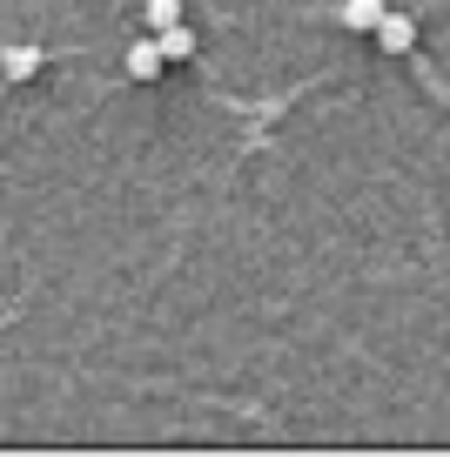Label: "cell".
<instances>
[{"instance_id":"cell-1","label":"cell","mask_w":450,"mask_h":457,"mask_svg":"<svg viewBox=\"0 0 450 457\" xmlns=\"http://www.w3.org/2000/svg\"><path fill=\"white\" fill-rule=\"evenodd\" d=\"M370 34H377L383 54H410V47H417V21H410V14H390V7H383V21H377Z\"/></svg>"},{"instance_id":"cell-2","label":"cell","mask_w":450,"mask_h":457,"mask_svg":"<svg viewBox=\"0 0 450 457\" xmlns=\"http://www.w3.org/2000/svg\"><path fill=\"white\" fill-rule=\"evenodd\" d=\"M41 47H7V54H0V81H34V74H41Z\"/></svg>"},{"instance_id":"cell-3","label":"cell","mask_w":450,"mask_h":457,"mask_svg":"<svg viewBox=\"0 0 450 457\" xmlns=\"http://www.w3.org/2000/svg\"><path fill=\"white\" fill-rule=\"evenodd\" d=\"M155 47H162V61H188L196 54V34H188L182 21H169V28H155Z\"/></svg>"},{"instance_id":"cell-4","label":"cell","mask_w":450,"mask_h":457,"mask_svg":"<svg viewBox=\"0 0 450 457\" xmlns=\"http://www.w3.org/2000/svg\"><path fill=\"white\" fill-rule=\"evenodd\" d=\"M337 21H343V28H356V34H370V28L383 21V0H343Z\"/></svg>"},{"instance_id":"cell-5","label":"cell","mask_w":450,"mask_h":457,"mask_svg":"<svg viewBox=\"0 0 450 457\" xmlns=\"http://www.w3.org/2000/svg\"><path fill=\"white\" fill-rule=\"evenodd\" d=\"M128 74H135V81H155V74H162V47L135 41V47H128Z\"/></svg>"},{"instance_id":"cell-6","label":"cell","mask_w":450,"mask_h":457,"mask_svg":"<svg viewBox=\"0 0 450 457\" xmlns=\"http://www.w3.org/2000/svg\"><path fill=\"white\" fill-rule=\"evenodd\" d=\"M169 21H182V0H148V28H169Z\"/></svg>"}]
</instances>
